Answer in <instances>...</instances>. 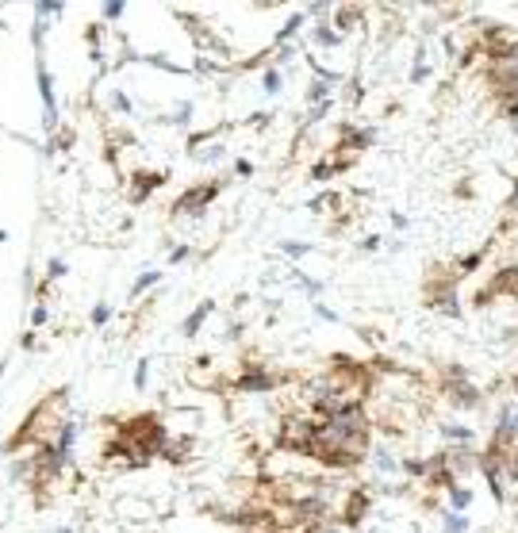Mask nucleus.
<instances>
[{
  "mask_svg": "<svg viewBox=\"0 0 518 533\" xmlns=\"http://www.w3.org/2000/svg\"><path fill=\"white\" fill-rule=\"evenodd\" d=\"M442 392H445V403L457 407V411H476L484 403V392L469 380V368L464 365H450L442 372Z\"/></svg>",
  "mask_w": 518,
  "mask_h": 533,
  "instance_id": "f257e3e1",
  "label": "nucleus"
},
{
  "mask_svg": "<svg viewBox=\"0 0 518 533\" xmlns=\"http://www.w3.org/2000/svg\"><path fill=\"white\" fill-rule=\"evenodd\" d=\"M492 445L507 449V453L518 445V399H507V403H499L495 430H492Z\"/></svg>",
  "mask_w": 518,
  "mask_h": 533,
  "instance_id": "f03ea898",
  "label": "nucleus"
},
{
  "mask_svg": "<svg viewBox=\"0 0 518 533\" xmlns=\"http://www.w3.org/2000/svg\"><path fill=\"white\" fill-rule=\"evenodd\" d=\"M426 303H430L434 311L457 319V315H461V300H457V280H453V276H438V280H430V288H426Z\"/></svg>",
  "mask_w": 518,
  "mask_h": 533,
  "instance_id": "7ed1b4c3",
  "label": "nucleus"
},
{
  "mask_svg": "<svg viewBox=\"0 0 518 533\" xmlns=\"http://www.w3.org/2000/svg\"><path fill=\"white\" fill-rule=\"evenodd\" d=\"M219 188H223V181H208V184H196V188H192V192H185V196H181L177 203H173V215H192V219H200L208 203L219 196Z\"/></svg>",
  "mask_w": 518,
  "mask_h": 533,
  "instance_id": "20e7f679",
  "label": "nucleus"
},
{
  "mask_svg": "<svg viewBox=\"0 0 518 533\" xmlns=\"http://www.w3.org/2000/svg\"><path fill=\"white\" fill-rule=\"evenodd\" d=\"M280 384H284V376L280 372H269V368H246V372L235 380L238 392H253V395L273 392V387H280Z\"/></svg>",
  "mask_w": 518,
  "mask_h": 533,
  "instance_id": "39448f33",
  "label": "nucleus"
},
{
  "mask_svg": "<svg viewBox=\"0 0 518 533\" xmlns=\"http://www.w3.org/2000/svg\"><path fill=\"white\" fill-rule=\"evenodd\" d=\"M377 138V131H369V127H342V142H338V153H353V150H365L369 142Z\"/></svg>",
  "mask_w": 518,
  "mask_h": 533,
  "instance_id": "423d86ee",
  "label": "nucleus"
},
{
  "mask_svg": "<svg viewBox=\"0 0 518 533\" xmlns=\"http://www.w3.org/2000/svg\"><path fill=\"white\" fill-rule=\"evenodd\" d=\"M369 491L365 487H357V491H350V503H345V514H342V522L345 526H357V522L365 518V510H369Z\"/></svg>",
  "mask_w": 518,
  "mask_h": 533,
  "instance_id": "0eeeda50",
  "label": "nucleus"
},
{
  "mask_svg": "<svg viewBox=\"0 0 518 533\" xmlns=\"http://www.w3.org/2000/svg\"><path fill=\"white\" fill-rule=\"evenodd\" d=\"M39 92H43V104H46V131H54L58 111H54V81H50L46 66H39Z\"/></svg>",
  "mask_w": 518,
  "mask_h": 533,
  "instance_id": "6e6552de",
  "label": "nucleus"
},
{
  "mask_svg": "<svg viewBox=\"0 0 518 533\" xmlns=\"http://www.w3.org/2000/svg\"><path fill=\"white\" fill-rule=\"evenodd\" d=\"M372 465H377V472H384V476L403 472V460H395V453H392L388 445H377V449H372Z\"/></svg>",
  "mask_w": 518,
  "mask_h": 533,
  "instance_id": "1a4fd4ad",
  "label": "nucleus"
},
{
  "mask_svg": "<svg viewBox=\"0 0 518 533\" xmlns=\"http://www.w3.org/2000/svg\"><path fill=\"white\" fill-rule=\"evenodd\" d=\"M442 437L450 445H472V426H464V422H442Z\"/></svg>",
  "mask_w": 518,
  "mask_h": 533,
  "instance_id": "9d476101",
  "label": "nucleus"
},
{
  "mask_svg": "<svg viewBox=\"0 0 518 533\" xmlns=\"http://www.w3.org/2000/svg\"><path fill=\"white\" fill-rule=\"evenodd\" d=\"M211 311H215V303H211V300H204V303H200V307H196V311H192V315H188V319H185V323H181V334H185V337H192V334H196V330H200V326H204V319H208V315H211Z\"/></svg>",
  "mask_w": 518,
  "mask_h": 533,
  "instance_id": "9b49d317",
  "label": "nucleus"
},
{
  "mask_svg": "<svg viewBox=\"0 0 518 533\" xmlns=\"http://www.w3.org/2000/svg\"><path fill=\"white\" fill-rule=\"evenodd\" d=\"M188 453H192V437H169V445H166L161 457H166L169 465H185Z\"/></svg>",
  "mask_w": 518,
  "mask_h": 533,
  "instance_id": "f8f14e48",
  "label": "nucleus"
},
{
  "mask_svg": "<svg viewBox=\"0 0 518 533\" xmlns=\"http://www.w3.org/2000/svg\"><path fill=\"white\" fill-rule=\"evenodd\" d=\"M442 522H445L442 533H469V526H472L469 514H457V510H450V507L442 510Z\"/></svg>",
  "mask_w": 518,
  "mask_h": 533,
  "instance_id": "ddd939ff",
  "label": "nucleus"
},
{
  "mask_svg": "<svg viewBox=\"0 0 518 533\" xmlns=\"http://www.w3.org/2000/svg\"><path fill=\"white\" fill-rule=\"evenodd\" d=\"M445 495H450V510H457V514H464V510L472 507V491L461 487V484H453L450 491H445Z\"/></svg>",
  "mask_w": 518,
  "mask_h": 533,
  "instance_id": "4468645a",
  "label": "nucleus"
},
{
  "mask_svg": "<svg viewBox=\"0 0 518 533\" xmlns=\"http://www.w3.org/2000/svg\"><path fill=\"white\" fill-rule=\"evenodd\" d=\"M403 472H407L411 479H426L430 476V457H411V460H403Z\"/></svg>",
  "mask_w": 518,
  "mask_h": 533,
  "instance_id": "2eb2a0df",
  "label": "nucleus"
},
{
  "mask_svg": "<svg viewBox=\"0 0 518 533\" xmlns=\"http://www.w3.org/2000/svg\"><path fill=\"white\" fill-rule=\"evenodd\" d=\"M315 43H319V46H338V43H342L338 27H330V24H319V27H315Z\"/></svg>",
  "mask_w": 518,
  "mask_h": 533,
  "instance_id": "dca6fc26",
  "label": "nucleus"
},
{
  "mask_svg": "<svg viewBox=\"0 0 518 533\" xmlns=\"http://www.w3.org/2000/svg\"><path fill=\"white\" fill-rule=\"evenodd\" d=\"M161 181H166V173H142V177H138V188H135V200H142V196H146L154 184H161Z\"/></svg>",
  "mask_w": 518,
  "mask_h": 533,
  "instance_id": "f3484780",
  "label": "nucleus"
},
{
  "mask_svg": "<svg viewBox=\"0 0 518 533\" xmlns=\"http://www.w3.org/2000/svg\"><path fill=\"white\" fill-rule=\"evenodd\" d=\"M158 280H161V273H154V269H150V273H142L138 280L131 284V295H142V292H146V288H154Z\"/></svg>",
  "mask_w": 518,
  "mask_h": 533,
  "instance_id": "a211bd4d",
  "label": "nucleus"
},
{
  "mask_svg": "<svg viewBox=\"0 0 518 533\" xmlns=\"http://www.w3.org/2000/svg\"><path fill=\"white\" fill-rule=\"evenodd\" d=\"M342 166H345V161H319V166L311 169V177H315V181H330Z\"/></svg>",
  "mask_w": 518,
  "mask_h": 533,
  "instance_id": "6ab92c4d",
  "label": "nucleus"
},
{
  "mask_svg": "<svg viewBox=\"0 0 518 533\" xmlns=\"http://www.w3.org/2000/svg\"><path fill=\"white\" fill-rule=\"evenodd\" d=\"M426 73H430V66H426V46H419V50H415V69H411V81L419 85V81H422Z\"/></svg>",
  "mask_w": 518,
  "mask_h": 533,
  "instance_id": "aec40b11",
  "label": "nucleus"
},
{
  "mask_svg": "<svg viewBox=\"0 0 518 533\" xmlns=\"http://www.w3.org/2000/svg\"><path fill=\"white\" fill-rule=\"evenodd\" d=\"M484 253L487 250H476V253H469V258H461V261H457V273H476V269H480V261H484Z\"/></svg>",
  "mask_w": 518,
  "mask_h": 533,
  "instance_id": "412c9836",
  "label": "nucleus"
},
{
  "mask_svg": "<svg viewBox=\"0 0 518 533\" xmlns=\"http://www.w3.org/2000/svg\"><path fill=\"white\" fill-rule=\"evenodd\" d=\"M300 24H303V16H300V12H296V16H288V24H284V31L277 35V43H280V46L288 43V39H292V35H296V31H300Z\"/></svg>",
  "mask_w": 518,
  "mask_h": 533,
  "instance_id": "4be33fe9",
  "label": "nucleus"
},
{
  "mask_svg": "<svg viewBox=\"0 0 518 533\" xmlns=\"http://www.w3.org/2000/svg\"><path fill=\"white\" fill-rule=\"evenodd\" d=\"M280 250L288 253V258H303V253H308L311 245H308V242H280Z\"/></svg>",
  "mask_w": 518,
  "mask_h": 533,
  "instance_id": "5701e85b",
  "label": "nucleus"
},
{
  "mask_svg": "<svg viewBox=\"0 0 518 533\" xmlns=\"http://www.w3.org/2000/svg\"><path fill=\"white\" fill-rule=\"evenodd\" d=\"M507 479H511V484H518V445L511 449V457H507Z\"/></svg>",
  "mask_w": 518,
  "mask_h": 533,
  "instance_id": "b1692460",
  "label": "nucleus"
},
{
  "mask_svg": "<svg viewBox=\"0 0 518 533\" xmlns=\"http://www.w3.org/2000/svg\"><path fill=\"white\" fill-rule=\"evenodd\" d=\"M108 319H111V307H108V303H96V307H93V323L104 326Z\"/></svg>",
  "mask_w": 518,
  "mask_h": 533,
  "instance_id": "393cba45",
  "label": "nucleus"
},
{
  "mask_svg": "<svg viewBox=\"0 0 518 533\" xmlns=\"http://www.w3.org/2000/svg\"><path fill=\"white\" fill-rule=\"evenodd\" d=\"M265 92H280V69H265Z\"/></svg>",
  "mask_w": 518,
  "mask_h": 533,
  "instance_id": "a878e982",
  "label": "nucleus"
},
{
  "mask_svg": "<svg viewBox=\"0 0 518 533\" xmlns=\"http://www.w3.org/2000/svg\"><path fill=\"white\" fill-rule=\"evenodd\" d=\"M146 372H150V361L142 357V361H138V368H135V387H146Z\"/></svg>",
  "mask_w": 518,
  "mask_h": 533,
  "instance_id": "bb28decb",
  "label": "nucleus"
},
{
  "mask_svg": "<svg viewBox=\"0 0 518 533\" xmlns=\"http://www.w3.org/2000/svg\"><path fill=\"white\" fill-rule=\"evenodd\" d=\"M104 16H108V19H119V16H123V0H108Z\"/></svg>",
  "mask_w": 518,
  "mask_h": 533,
  "instance_id": "cd10ccee",
  "label": "nucleus"
},
{
  "mask_svg": "<svg viewBox=\"0 0 518 533\" xmlns=\"http://www.w3.org/2000/svg\"><path fill=\"white\" fill-rule=\"evenodd\" d=\"M392 227H395V230H407V227H411V219H407L403 211H392Z\"/></svg>",
  "mask_w": 518,
  "mask_h": 533,
  "instance_id": "c85d7f7f",
  "label": "nucleus"
},
{
  "mask_svg": "<svg viewBox=\"0 0 518 533\" xmlns=\"http://www.w3.org/2000/svg\"><path fill=\"white\" fill-rule=\"evenodd\" d=\"M188 116H192V104H181V108H177V116H173V123H181V127H185Z\"/></svg>",
  "mask_w": 518,
  "mask_h": 533,
  "instance_id": "c756f323",
  "label": "nucleus"
},
{
  "mask_svg": "<svg viewBox=\"0 0 518 533\" xmlns=\"http://www.w3.org/2000/svg\"><path fill=\"white\" fill-rule=\"evenodd\" d=\"M503 111H507L511 119H518V96H507V100H503Z\"/></svg>",
  "mask_w": 518,
  "mask_h": 533,
  "instance_id": "7c9ffc66",
  "label": "nucleus"
},
{
  "mask_svg": "<svg viewBox=\"0 0 518 533\" xmlns=\"http://www.w3.org/2000/svg\"><path fill=\"white\" fill-rule=\"evenodd\" d=\"M361 250H365V253H372V250H380V234H369V238H365V242H361Z\"/></svg>",
  "mask_w": 518,
  "mask_h": 533,
  "instance_id": "2f4dec72",
  "label": "nucleus"
},
{
  "mask_svg": "<svg viewBox=\"0 0 518 533\" xmlns=\"http://www.w3.org/2000/svg\"><path fill=\"white\" fill-rule=\"evenodd\" d=\"M315 311H319V319H327V323H338V315H334L330 307H323V303H319V307H315Z\"/></svg>",
  "mask_w": 518,
  "mask_h": 533,
  "instance_id": "473e14b6",
  "label": "nucleus"
},
{
  "mask_svg": "<svg viewBox=\"0 0 518 533\" xmlns=\"http://www.w3.org/2000/svg\"><path fill=\"white\" fill-rule=\"evenodd\" d=\"M111 104H116L119 111H131V100L123 96V92H116V100H111Z\"/></svg>",
  "mask_w": 518,
  "mask_h": 533,
  "instance_id": "72a5a7b5",
  "label": "nucleus"
},
{
  "mask_svg": "<svg viewBox=\"0 0 518 533\" xmlns=\"http://www.w3.org/2000/svg\"><path fill=\"white\" fill-rule=\"evenodd\" d=\"M188 258V245H177V250L169 253V261H185Z\"/></svg>",
  "mask_w": 518,
  "mask_h": 533,
  "instance_id": "f704fd0d",
  "label": "nucleus"
},
{
  "mask_svg": "<svg viewBox=\"0 0 518 533\" xmlns=\"http://www.w3.org/2000/svg\"><path fill=\"white\" fill-rule=\"evenodd\" d=\"M507 208L518 211V181H514V188H511V200H507Z\"/></svg>",
  "mask_w": 518,
  "mask_h": 533,
  "instance_id": "c9c22d12",
  "label": "nucleus"
},
{
  "mask_svg": "<svg viewBox=\"0 0 518 533\" xmlns=\"http://www.w3.org/2000/svg\"><path fill=\"white\" fill-rule=\"evenodd\" d=\"M311 533H342V529H338V526H327V522H323V526H315Z\"/></svg>",
  "mask_w": 518,
  "mask_h": 533,
  "instance_id": "e433bc0d",
  "label": "nucleus"
},
{
  "mask_svg": "<svg viewBox=\"0 0 518 533\" xmlns=\"http://www.w3.org/2000/svg\"><path fill=\"white\" fill-rule=\"evenodd\" d=\"M365 533H380V529H365Z\"/></svg>",
  "mask_w": 518,
  "mask_h": 533,
  "instance_id": "4c0bfd02",
  "label": "nucleus"
},
{
  "mask_svg": "<svg viewBox=\"0 0 518 533\" xmlns=\"http://www.w3.org/2000/svg\"><path fill=\"white\" fill-rule=\"evenodd\" d=\"M514 522H518V507H514Z\"/></svg>",
  "mask_w": 518,
  "mask_h": 533,
  "instance_id": "58836bf2",
  "label": "nucleus"
}]
</instances>
